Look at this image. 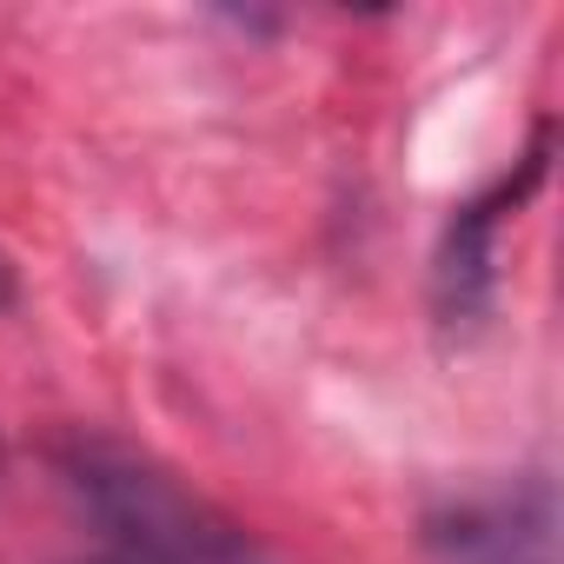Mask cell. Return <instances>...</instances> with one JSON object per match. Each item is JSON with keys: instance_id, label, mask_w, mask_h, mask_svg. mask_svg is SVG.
<instances>
[{"instance_id": "6da1fadb", "label": "cell", "mask_w": 564, "mask_h": 564, "mask_svg": "<svg viewBox=\"0 0 564 564\" xmlns=\"http://www.w3.org/2000/svg\"><path fill=\"white\" fill-rule=\"evenodd\" d=\"M61 465H67L80 511L100 524V538L120 551V564H272L265 544L239 518H226L173 465H160L133 445L74 438Z\"/></svg>"}, {"instance_id": "7a4b0ae2", "label": "cell", "mask_w": 564, "mask_h": 564, "mask_svg": "<svg viewBox=\"0 0 564 564\" xmlns=\"http://www.w3.org/2000/svg\"><path fill=\"white\" fill-rule=\"evenodd\" d=\"M438 544L452 564H551V505L538 498L531 518L518 511V498L458 511V524L438 531Z\"/></svg>"}, {"instance_id": "3957f363", "label": "cell", "mask_w": 564, "mask_h": 564, "mask_svg": "<svg viewBox=\"0 0 564 564\" xmlns=\"http://www.w3.org/2000/svg\"><path fill=\"white\" fill-rule=\"evenodd\" d=\"M0 306H14V265L0 259Z\"/></svg>"}]
</instances>
